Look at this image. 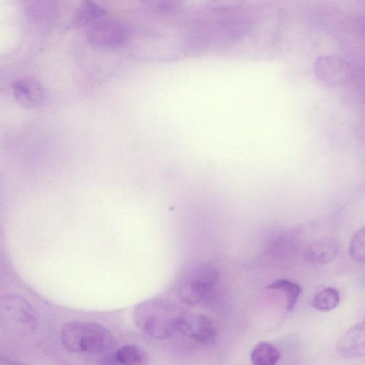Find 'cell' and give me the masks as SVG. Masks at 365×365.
Wrapping results in <instances>:
<instances>
[{
    "label": "cell",
    "mask_w": 365,
    "mask_h": 365,
    "mask_svg": "<svg viewBox=\"0 0 365 365\" xmlns=\"http://www.w3.org/2000/svg\"><path fill=\"white\" fill-rule=\"evenodd\" d=\"M185 314L175 301L155 297L136 305L133 317L136 326L146 335L165 339L178 331Z\"/></svg>",
    "instance_id": "6da1fadb"
},
{
    "label": "cell",
    "mask_w": 365,
    "mask_h": 365,
    "mask_svg": "<svg viewBox=\"0 0 365 365\" xmlns=\"http://www.w3.org/2000/svg\"><path fill=\"white\" fill-rule=\"evenodd\" d=\"M61 339L63 346L73 352L104 353L114 344L113 336L104 327L80 320L66 323L61 331Z\"/></svg>",
    "instance_id": "7a4b0ae2"
},
{
    "label": "cell",
    "mask_w": 365,
    "mask_h": 365,
    "mask_svg": "<svg viewBox=\"0 0 365 365\" xmlns=\"http://www.w3.org/2000/svg\"><path fill=\"white\" fill-rule=\"evenodd\" d=\"M217 279V273L213 268L205 266L194 268L180 283L179 298L187 304H197L208 294Z\"/></svg>",
    "instance_id": "3957f363"
},
{
    "label": "cell",
    "mask_w": 365,
    "mask_h": 365,
    "mask_svg": "<svg viewBox=\"0 0 365 365\" xmlns=\"http://www.w3.org/2000/svg\"><path fill=\"white\" fill-rule=\"evenodd\" d=\"M1 319L7 327L19 331H31L36 320L30 305L16 296H6L1 299Z\"/></svg>",
    "instance_id": "277c9868"
},
{
    "label": "cell",
    "mask_w": 365,
    "mask_h": 365,
    "mask_svg": "<svg viewBox=\"0 0 365 365\" xmlns=\"http://www.w3.org/2000/svg\"><path fill=\"white\" fill-rule=\"evenodd\" d=\"M128 31L125 25L113 19L103 18L89 25L87 38L98 47L115 48L126 40Z\"/></svg>",
    "instance_id": "5b68a950"
},
{
    "label": "cell",
    "mask_w": 365,
    "mask_h": 365,
    "mask_svg": "<svg viewBox=\"0 0 365 365\" xmlns=\"http://www.w3.org/2000/svg\"><path fill=\"white\" fill-rule=\"evenodd\" d=\"M314 70L320 81L331 86L347 83L354 74L351 66L346 61L333 55L319 56L315 61Z\"/></svg>",
    "instance_id": "8992f818"
},
{
    "label": "cell",
    "mask_w": 365,
    "mask_h": 365,
    "mask_svg": "<svg viewBox=\"0 0 365 365\" xmlns=\"http://www.w3.org/2000/svg\"><path fill=\"white\" fill-rule=\"evenodd\" d=\"M178 331L202 345H212L217 336L212 322L202 314H185L180 322Z\"/></svg>",
    "instance_id": "52a82bcc"
},
{
    "label": "cell",
    "mask_w": 365,
    "mask_h": 365,
    "mask_svg": "<svg viewBox=\"0 0 365 365\" xmlns=\"http://www.w3.org/2000/svg\"><path fill=\"white\" fill-rule=\"evenodd\" d=\"M337 354L346 359L365 355V320L351 327L336 346Z\"/></svg>",
    "instance_id": "ba28073f"
},
{
    "label": "cell",
    "mask_w": 365,
    "mask_h": 365,
    "mask_svg": "<svg viewBox=\"0 0 365 365\" xmlns=\"http://www.w3.org/2000/svg\"><path fill=\"white\" fill-rule=\"evenodd\" d=\"M12 91L16 101L25 108H36L44 101V88L36 79L30 78L18 79L14 82Z\"/></svg>",
    "instance_id": "9c48e42d"
},
{
    "label": "cell",
    "mask_w": 365,
    "mask_h": 365,
    "mask_svg": "<svg viewBox=\"0 0 365 365\" xmlns=\"http://www.w3.org/2000/svg\"><path fill=\"white\" fill-rule=\"evenodd\" d=\"M339 245L333 238H322L309 244L306 248V259L313 264H326L338 255Z\"/></svg>",
    "instance_id": "30bf717a"
},
{
    "label": "cell",
    "mask_w": 365,
    "mask_h": 365,
    "mask_svg": "<svg viewBox=\"0 0 365 365\" xmlns=\"http://www.w3.org/2000/svg\"><path fill=\"white\" fill-rule=\"evenodd\" d=\"M107 14V10L98 3L92 1H84L76 11L72 24L74 26H83L88 24L91 25L95 21L104 18Z\"/></svg>",
    "instance_id": "8fae6325"
},
{
    "label": "cell",
    "mask_w": 365,
    "mask_h": 365,
    "mask_svg": "<svg viewBox=\"0 0 365 365\" xmlns=\"http://www.w3.org/2000/svg\"><path fill=\"white\" fill-rule=\"evenodd\" d=\"M280 358L278 349L267 341L257 343L250 354L252 365H277Z\"/></svg>",
    "instance_id": "7c38bea8"
},
{
    "label": "cell",
    "mask_w": 365,
    "mask_h": 365,
    "mask_svg": "<svg viewBox=\"0 0 365 365\" xmlns=\"http://www.w3.org/2000/svg\"><path fill=\"white\" fill-rule=\"evenodd\" d=\"M115 358L121 365H145L148 361L146 351L135 344L121 346L115 353Z\"/></svg>",
    "instance_id": "4fadbf2b"
},
{
    "label": "cell",
    "mask_w": 365,
    "mask_h": 365,
    "mask_svg": "<svg viewBox=\"0 0 365 365\" xmlns=\"http://www.w3.org/2000/svg\"><path fill=\"white\" fill-rule=\"evenodd\" d=\"M339 301L338 290L334 287H326L315 294L311 304L317 310L327 312L335 309Z\"/></svg>",
    "instance_id": "5bb4252c"
},
{
    "label": "cell",
    "mask_w": 365,
    "mask_h": 365,
    "mask_svg": "<svg viewBox=\"0 0 365 365\" xmlns=\"http://www.w3.org/2000/svg\"><path fill=\"white\" fill-rule=\"evenodd\" d=\"M269 289H277L282 292L286 297V309L292 310L302 292L301 287L288 279H280L273 282L267 287Z\"/></svg>",
    "instance_id": "9a60e30c"
},
{
    "label": "cell",
    "mask_w": 365,
    "mask_h": 365,
    "mask_svg": "<svg viewBox=\"0 0 365 365\" xmlns=\"http://www.w3.org/2000/svg\"><path fill=\"white\" fill-rule=\"evenodd\" d=\"M349 253L354 260L365 262V225L352 236L349 246Z\"/></svg>",
    "instance_id": "2e32d148"
},
{
    "label": "cell",
    "mask_w": 365,
    "mask_h": 365,
    "mask_svg": "<svg viewBox=\"0 0 365 365\" xmlns=\"http://www.w3.org/2000/svg\"><path fill=\"white\" fill-rule=\"evenodd\" d=\"M1 365H24V364H19V362H16V361H11V360H9V359H1Z\"/></svg>",
    "instance_id": "e0dca14e"
}]
</instances>
